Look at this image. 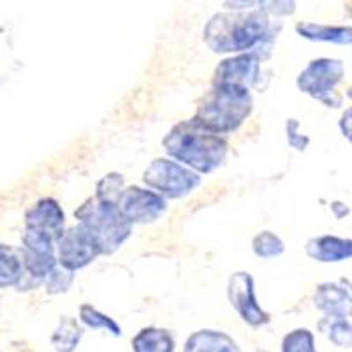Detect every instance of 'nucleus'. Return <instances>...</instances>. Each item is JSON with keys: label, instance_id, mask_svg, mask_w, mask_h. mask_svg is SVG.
I'll return each mask as SVG.
<instances>
[{"label": "nucleus", "instance_id": "1", "mask_svg": "<svg viewBox=\"0 0 352 352\" xmlns=\"http://www.w3.org/2000/svg\"><path fill=\"white\" fill-rule=\"evenodd\" d=\"M203 41L215 53H254L268 50L273 41L272 25L263 9L248 12H222L206 23Z\"/></svg>", "mask_w": 352, "mask_h": 352}, {"label": "nucleus", "instance_id": "2", "mask_svg": "<svg viewBox=\"0 0 352 352\" xmlns=\"http://www.w3.org/2000/svg\"><path fill=\"white\" fill-rule=\"evenodd\" d=\"M162 146L171 159L201 175L220 168L228 155V141L194 120L176 124L162 140Z\"/></svg>", "mask_w": 352, "mask_h": 352}, {"label": "nucleus", "instance_id": "3", "mask_svg": "<svg viewBox=\"0 0 352 352\" xmlns=\"http://www.w3.org/2000/svg\"><path fill=\"white\" fill-rule=\"evenodd\" d=\"M252 96L238 87H213L203 97L192 120L215 134L236 131L252 113Z\"/></svg>", "mask_w": 352, "mask_h": 352}, {"label": "nucleus", "instance_id": "4", "mask_svg": "<svg viewBox=\"0 0 352 352\" xmlns=\"http://www.w3.org/2000/svg\"><path fill=\"white\" fill-rule=\"evenodd\" d=\"M78 224L83 226L97 240L102 254L116 252L131 236L132 226L120 215L116 206L104 204L96 197L85 201L74 212Z\"/></svg>", "mask_w": 352, "mask_h": 352}, {"label": "nucleus", "instance_id": "5", "mask_svg": "<svg viewBox=\"0 0 352 352\" xmlns=\"http://www.w3.org/2000/svg\"><path fill=\"white\" fill-rule=\"evenodd\" d=\"M143 182L150 190L160 194L164 199H182L196 190L201 176L171 159H155L144 169Z\"/></svg>", "mask_w": 352, "mask_h": 352}, {"label": "nucleus", "instance_id": "6", "mask_svg": "<svg viewBox=\"0 0 352 352\" xmlns=\"http://www.w3.org/2000/svg\"><path fill=\"white\" fill-rule=\"evenodd\" d=\"M345 76L342 60L336 58H317L312 60L298 76L296 85L301 92L320 100L328 108H340L342 96L336 94V85Z\"/></svg>", "mask_w": 352, "mask_h": 352}, {"label": "nucleus", "instance_id": "7", "mask_svg": "<svg viewBox=\"0 0 352 352\" xmlns=\"http://www.w3.org/2000/svg\"><path fill=\"white\" fill-rule=\"evenodd\" d=\"M56 250H58L56 256L58 264L72 273L88 266L96 257L102 256L96 238L80 224L67 229L56 240Z\"/></svg>", "mask_w": 352, "mask_h": 352}, {"label": "nucleus", "instance_id": "8", "mask_svg": "<svg viewBox=\"0 0 352 352\" xmlns=\"http://www.w3.org/2000/svg\"><path fill=\"white\" fill-rule=\"evenodd\" d=\"M116 208L129 224H148L166 212V199L150 188L127 187L122 192Z\"/></svg>", "mask_w": 352, "mask_h": 352}, {"label": "nucleus", "instance_id": "9", "mask_svg": "<svg viewBox=\"0 0 352 352\" xmlns=\"http://www.w3.org/2000/svg\"><path fill=\"white\" fill-rule=\"evenodd\" d=\"M228 298L231 307L238 312L243 322L252 328H261L268 324L270 316L264 312L256 300L254 292V278L250 273L238 272L229 278Z\"/></svg>", "mask_w": 352, "mask_h": 352}, {"label": "nucleus", "instance_id": "10", "mask_svg": "<svg viewBox=\"0 0 352 352\" xmlns=\"http://www.w3.org/2000/svg\"><path fill=\"white\" fill-rule=\"evenodd\" d=\"M55 241L44 232L27 229L23 234V264L27 272L36 278L46 280V276L58 266L55 257Z\"/></svg>", "mask_w": 352, "mask_h": 352}, {"label": "nucleus", "instance_id": "11", "mask_svg": "<svg viewBox=\"0 0 352 352\" xmlns=\"http://www.w3.org/2000/svg\"><path fill=\"white\" fill-rule=\"evenodd\" d=\"M259 56L254 53H241L226 58L215 69L213 87H238L250 90L259 78Z\"/></svg>", "mask_w": 352, "mask_h": 352}, {"label": "nucleus", "instance_id": "12", "mask_svg": "<svg viewBox=\"0 0 352 352\" xmlns=\"http://www.w3.org/2000/svg\"><path fill=\"white\" fill-rule=\"evenodd\" d=\"M25 220H27V229L44 232L53 240H58L64 234L65 213L60 208V204L50 197L37 201L27 212Z\"/></svg>", "mask_w": 352, "mask_h": 352}, {"label": "nucleus", "instance_id": "13", "mask_svg": "<svg viewBox=\"0 0 352 352\" xmlns=\"http://www.w3.org/2000/svg\"><path fill=\"white\" fill-rule=\"evenodd\" d=\"M314 305L320 312L331 319L352 317V294L344 284L324 282L317 285L314 292Z\"/></svg>", "mask_w": 352, "mask_h": 352}, {"label": "nucleus", "instance_id": "14", "mask_svg": "<svg viewBox=\"0 0 352 352\" xmlns=\"http://www.w3.org/2000/svg\"><path fill=\"white\" fill-rule=\"evenodd\" d=\"M305 252L319 263H340L352 257V240L335 234H322L310 238L305 245Z\"/></svg>", "mask_w": 352, "mask_h": 352}, {"label": "nucleus", "instance_id": "15", "mask_svg": "<svg viewBox=\"0 0 352 352\" xmlns=\"http://www.w3.org/2000/svg\"><path fill=\"white\" fill-rule=\"evenodd\" d=\"M184 352H240V347L228 333L201 329L188 336Z\"/></svg>", "mask_w": 352, "mask_h": 352}, {"label": "nucleus", "instance_id": "16", "mask_svg": "<svg viewBox=\"0 0 352 352\" xmlns=\"http://www.w3.org/2000/svg\"><path fill=\"white\" fill-rule=\"evenodd\" d=\"M296 32L308 41H319V43H333L342 46L352 44V27H338V25H320L305 23L296 25Z\"/></svg>", "mask_w": 352, "mask_h": 352}, {"label": "nucleus", "instance_id": "17", "mask_svg": "<svg viewBox=\"0 0 352 352\" xmlns=\"http://www.w3.org/2000/svg\"><path fill=\"white\" fill-rule=\"evenodd\" d=\"M132 352H175V340L166 329L144 328L132 338Z\"/></svg>", "mask_w": 352, "mask_h": 352}, {"label": "nucleus", "instance_id": "18", "mask_svg": "<svg viewBox=\"0 0 352 352\" xmlns=\"http://www.w3.org/2000/svg\"><path fill=\"white\" fill-rule=\"evenodd\" d=\"M81 336H83V328L78 324V320L72 319V317H62L60 324L53 333L52 342L56 352H74V349L80 344Z\"/></svg>", "mask_w": 352, "mask_h": 352}, {"label": "nucleus", "instance_id": "19", "mask_svg": "<svg viewBox=\"0 0 352 352\" xmlns=\"http://www.w3.org/2000/svg\"><path fill=\"white\" fill-rule=\"evenodd\" d=\"M23 264L12 248L0 245V287H9L20 282Z\"/></svg>", "mask_w": 352, "mask_h": 352}, {"label": "nucleus", "instance_id": "20", "mask_svg": "<svg viewBox=\"0 0 352 352\" xmlns=\"http://www.w3.org/2000/svg\"><path fill=\"white\" fill-rule=\"evenodd\" d=\"M319 328L336 347H352V324L347 319L324 317L319 322Z\"/></svg>", "mask_w": 352, "mask_h": 352}, {"label": "nucleus", "instance_id": "21", "mask_svg": "<svg viewBox=\"0 0 352 352\" xmlns=\"http://www.w3.org/2000/svg\"><path fill=\"white\" fill-rule=\"evenodd\" d=\"M80 320L85 326L92 329H104V331L111 333L113 336H120L122 328L116 324L115 320L106 314L99 312L92 305H81L80 307Z\"/></svg>", "mask_w": 352, "mask_h": 352}, {"label": "nucleus", "instance_id": "22", "mask_svg": "<svg viewBox=\"0 0 352 352\" xmlns=\"http://www.w3.org/2000/svg\"><path fill=\"white\" fill-rule=\"evenodd\" d=\"M96 199L104 204H111L116 206L118 199H120L122 192H124V176L118 173H109L102 180L97 184L96 187Z\"/></svg>", "mask_w": 352, "mask_h": 352}, {"label": "nucleus", "instance_id": "23", "mask_svg": "<svg viewBox=\"0 0 352 352\" xmlns=\"http://www.w3.org/2000/svg\"><path fill=\"white\" fill-rule=\"evenodd\" d=\"M282 352H317L312 331L307 328H298L287 333L282 340Z\"/></svg>", "mask_w": 352, "mask_h": 352}, {"label": "nucleus", "instance_id": "24", "mask_svg": "<svg viewBox=\"0 0 352 352\" xmlns=\"http://www.w3.org/2000/svg\"><path fill=\"white\" fill-rule=\"evenodd\" d=\"M284 243L275 232L272 231H263L259 232L252 240V250L257 257L263 259H272V257L280 256L284 252Z\"/></svg>", "mask_w": 352, "mask_h": 352}, {"label": "nucleus", "instance_id": "25", "mask_svg": "<svg viewBox=\"0 0 352 352\" xmlns=\"http://www.w3.org/2000/svg\"><path fill=\"white\" fill-rule=\"evenodd\" d=\"M72 280H74V273L67 272L62 268L60 264L46 276V287H48L50 294H60V292H67L71 287Z\"/></svg>", "mask_w": 352, "mask_h": 352}, {"label": "nucleus", "instance_id": "26", "mask_svg": "<svg viewBox=\"0 0 352 352\" xmlns=\"http://www.w3.org/2000/svg\"><path fill=\"white\" fill-rule=\"evenodd\" d=\"M285 129H287L289 146L300 150V152L301 150H307L310 140H308V136H305V134H301L300 132V122L294 120V118H291V120L287 122V125H285Z\"/></svg>", "mask_w": 352, "mask_h": 352}, {"label": "nucleus", "instance_id": "27", "mask_svg": "<svg viewBox=\"0 0 352 352\" xmlns=\"http://www.w3.org/2000/svg\"><path fill=\"white\" fill-rule=\"evenodd\" d=\"M266 6H270V8H261L263 9L266 14L268 12H272V14H284V16H289V14H292L294 12V2H266Z\"/></svg>", "mask_w": 352, "mask_h": 352}, {"label": "nucleus", "instance_id": "28", "mask_svg": "<svg viewBox=\"0 0 352 352\" xmlns=\"http://www.w3.org/2000/svg\"><path fill=\"white\" fill-rule=\"evenodd\" d=\"M340 131L345 138L352 143V108L345 109L340 118Z\"/></svg>", "mask_w": 352, "mask_h": 352}, {"label": "nucleus", "instance_id": "29", "mask_svg": "<svg viewBox=\"0 0 352 352\" xmlns=\"http://www.w3.org/2000/svg\"><path fill=\"white\" fill-rule=\"evenodd\" d=\"M331 212H333V215L336 217V219H345V217L351 213V210H349L347 204L342 203V201H333Z\"/></svg>", "mask_w": 352, "mask_h": 352}, {"label": "nucleus", "instance_id": "30", "mask_svg": "<svg viewBox=\"0 0 352 352\" xmlns=\"http://www.w3.org/2000/svg\"><path fill=\"white\" fill-rule=\"evenodd\" d=\"M342 284H344L345 287L349 289V292H351V294H352V280H347V278H344V280H342Z\"/></svg>", "mask_w": 352, "mask_h": 352}, {"label": "nucleus", "instance_id": "31", "mask_svg": "<svg viewBox=\"0 0 352 352\" xmlns=\"http://www.w3.org/2000/svg\"><path fill=\"white\" fill-rule=\"evenodd\" d=\"M347 12H349V16L352 18V4H347Z\"/></svg>", "mask_w": 352, "mask_h": 352}, {"label": "nucleus", "instance_id": "32", "mask_svg": "<svg viewBox=\"0 0 352 352\" xmlns=\"http://www.w3.org/2000/svg\"><path fill=\"white\" fill-rule=\"evenodd\" d=\"M347 96H349V99H352V87L347 90Z\"/></svg>", "mask_w": 352, "mask_h": 352}, {"label": "nucleus", "instance_id": "33", "mask_svg": "<svg viewBox=\"0 0 352 352\" xmlns=\"http://www.w3.org/2000/svg\"><path fill=\"white\" fill-rule=\"evenodd\" d=\"M261 352H266V351H261Z\"/></svg>", "mask_w": 352, "mask_h": 352}]
</instances>
